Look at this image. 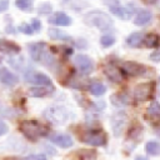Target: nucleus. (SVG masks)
<instances>
[{"label": "nucleus", "mask_w": 160, "mask_h": 160, "mask_svg": "<svg viewBox=\"0 0 160 160\" xmlns=\"http://www.w3.org/2000/svg\"><path fill=\"white\" fill-rule=\"evenodd\" d=\"M52 90H54V86H36V88H30L28 94L29 96H32V98H42L49 95Z\"/></svg>", "instance_id": "nucleus-16"}, {"label": "nucleus", "mask_w": 160, "mask_h": 160, "mask_svg": "<svg viewBox=\"0 0 160 160\" xmlns=\"http://www.w3.org/2000/svg\"><path fill=\"white\" fill-rule=\"evenodd\" d=\"M154 86L155 84L152 81H148V82H141L139 85L135 86L134 89V98L138 101H145L148 100L154 91Z\"/></svg>", "instance_id": "nucleus-4"}, {"label": "nucleus", "mask_w": 160, "mask_h": 160, "mask_svg": "<svg viewBox=\"0 0 160 160\" xmlns=\"http://www.w3.org/2000/svg\"><path fill=\"white\" fill-rule=\"evenodd\" d=\"M144 41V35L141 32H132L128 36L126 39V44L130 48H139Z\"/></svg>", "instance_id": "nucleus-20"}, {"label": "nucleus", "mask_w": 160, "mask_h": 160, "mask_svg": "<svg viewBox=\"0 0 160 160\" xmlns=\"http://www.w3.org/2000/svg\"><path fill=\"white\" fill-rule=\"evenodd\" d=\"M81 141L92 145V146H102L106 142V134L101 130H88L80 135Z\"/></svg>", "instance_id": "nucleus-3"}, {"label": "nucleus", "mask_w": 160, "mask_h": 160, "mask_svg": "<svg viewBox=\"0 0 160 160\" xmlns=\"http://www.w3.org/2000/svg\"><path fill=\"white\" fill-rule=\"evenodd\" d=\"M9 8V0H0V12L5 11Z\"/></svg>", "instance_id": "nucleus-34"}, {"label": "nucleus", "mask_w": 160, "mask_h": 160, "mask_svg": "<svg viewBox=\"0 0 160 160\" xmlns=\"http://www.w3.org/2000/svg\"><path fill=\"white\" fill-rule=\"evenodd\" d=\"M111 102L116 106H124L129 104V98L125 94H114L111 96Z\"/></svg>", "instance_id": "nucleus-23"}, {"label": "nucleus", "mask_w": 160, "mask_h": 160, "mask_svg": "<svg viewBox=\"0 0 160 160\" xmlns=\"http://www.w3.org/2000/svg\"><path fill=\"white\" fill-rule=\"evenodd\" d=\"M0 51L5 54H18L20 52V46L14 41H9L5 39H0Z\"/></svg>", "instance_id": "nucleus-15"}, {"label": "nucleus", "mask_w": 160, "mask_h": 160, "mask_svg": "<svg viewBox=\"0 0 160 160\" xmlns=\"http://www.w3.org/2000/svg\"><path fill=\"white\" fill-rule=\"evenodd\" d=\"M30 25H31V28H32L34 31H39V30L41 29V22H40V20H38V19H32Z\"/></svg>", "instance_id": "nucleus-31"}, {"label": "nucleus", "mask_w": 160, "mask_h": 160, "mask_svg": "<svg viewBox=\"0 0 160 160\" xmlns=\"http://www.w3.org/2000/svg\"><path fill=\"white\" fill-rule=\"evenodd\" d=\"M48 21L52 25H59V26H68L71 24V19L65 12H55L48 19Z\"/></svg>", "instance_id": "nucleus-13"}, {"label": "nucleus", "mask_w": 160, "mask_h": 160, "mask_svg": "<svg viewBox=\"0 0 160 160\" xmlns=\"http://www.w3.org/2000/svg\"><path fill=\"white\" fill-rule=\"evenodd\" d=\"M148 114L150 116H159L160 115V104L158 101H152L148 108Z\"/></svg>", "instance_id": "nucleus-25"}, {"label": "nucleus", "mask_w": 160, "mask_h": 160, "mask_svg": "<svg viewBox=\"0 0 160 160\" xmlns=\"http://www.w3.org/2000/svg\"><path fill=\"white\" fill-rule=\"evenodd\" d=\"M51 10H52V5L49 4V2H44V4H41V5L39 6L38 12L41 14V15H48V14L51 12Z\"/></svg>", "instance_id": "nucleus-28"}, {"label": "nucleus", "mask_w": 160, "mask_h": 160, "mask_svg": "<svg viewBox=\"0 0 160 160\" xmlns=\"http://www.w3.org/2000/svg\"><path fill=\"white\" fill-rule=\"evenodd\" d=\"M74 64L76 66V69L81 72V74H90L94 69V62L92 60L84 55V54H80V55H76L75 59H74Z\"/></svg>", "instance_id": "nucleus-7"}, {"label": "nucleus", "mask_w": 160, "mask_h": 160, "mask_svg": "<svg viewBox=\"0 0 160 160\" xmlns=\"http://www.w3.org/2000/svg\"><path fill=\"white\" fill-rule=\"evenodd\" d=\"M121 69L124 72H126L130 76H140L146 71V68L142 64H139L135 61H124L121 64Z\"/></svg>", "instance_id": "nucleus-8"}, {"label": "nucleus", "mask_w": 160, "mask_h": 160, "mask_svg": "<svg viewBox=\"0 0 160 160\" xmlns=\"http://www.w3.org/2000/svg\"><path fill=\"white\" fill-rule=\"evenodd\" d=\"M0 81L8 86H14L18 84L19 79L15 74H12L10 70H8L6 68H1L0 69Z\"/></svg>", "instance_id": "nucleus-12"}, {"label": "nucleus", "mask_w": 160, "mask_h": 160, "mask_svg": "<svg viewBox=\"0 0 160 160\" xmlns=\"http://www.w3.org/2000/svg\"><path fill=\"white\" fill-rule=\"evenodd\" d=\"M114 42H115V38L112 35H102L100 38V44L104 48H109V46L114 45Z\"/></svg>", "instance_id": "nucleus-26"}, {"label": "nucleus", "mask_w": 160, "mask_h": 160, "mask_svg": "<svg viewBox=\"0 0 160 160\" xmlns=\"http://www.w3.org/2000/svg\"><path fill=\"white\" fill-rule=\"evenodd\" d=\"M84 22L89 26H95L100 30H109L112 28V19L104 11L92 10L84 16Z\"/></svg>", "instance_id": "nucleus-1"}, {"label": "nucleus", "mask_w": 160, "mask_h": 160, "mask_svg": "<svg viewBox=\"0 0 160 160\" xmlns=\"http://www.w3.org/2000/svg\"><path fill=\"white\" fill-rule=\"evenodd\" d=\"M8 130H9V128H8L6 122L0 119V136H1V135H5V134L8 132Z\"/></svg>", "instance_id": "nucleus-32"}, {"label": "nucleus", "mask_w": 160, "mask_h": 160, "mask_svg": "<svg viewBox=\"0 0 160 160\" xmlns=\"http://www.w3.org/2000/svg\"><path fill=\"white\" fill-rule=\"evenodd\" d=\"M152 19V14L149 11V10H145V9H141L138 11V14L135 15V19H134V24L138 25V26H144V25H148Z\"/></svg>", "instance_id": "nucleus-14"}, {"label": "nucleus", "mask_w": 160, "mask_h": 160, "mask_svg": "<svg viewBox=\"0 0 160 160\" xmlns=\"http://www.w3.org/2000/svg\"><path fill=\"white\" fill-rule=\"evenodd\" d=\"M145 150L149 155L158 156V155H160V144L158 141H149L145 145Z\"/></svg>", "instance_id": "nucleus-22"}, {"label": "nucleus", "mask_w": 160, "mask_h": 160, "mask_svg": "<svg viewBox=\"0 0 160 160\" xmlns=\"http://www.w3.org/2000/svg\"><path fill=\"white\" fill-rule=\"evenodd\" d=\"M125 122H126V115L119 112V114H116L114 116V119H112V128H114V134L116 136L120 135V132H121Z\"/></svg>", "instance_id": "nucleus-18"}, {"label": "nucleus", "mask_w": 160, "mask_h": 160, "mask_svg": "<svg viewBox=\"0 0 160 160\" xmlns=\"http://www.w3.org/2000/svg\"><path fill=\"white\" fill-rule=\"evenodd\" d=\"M88 89H89V91H90L92 95H95V96L104 95L105 91H106V86H105L101 81H99V80H91V81H89Z\"/></svg>", "instance_id": "nucleus-17"}, {"label": "nucleus", "mask_w": 160, "mask_h": 160, "mask_svg": "<svg viewBox=\"0 0 160 160\" xmlns=\"http://www.w3.org/2000/svg\"><path fill=\"white\" fill-rule=\"evenodd\" d=\"M49 139H50V141H52L54 144H56L58 146L64 148V149H68L72 145V139L68 134H59V132L52 134L49 136Z\"/></svg>", "instance_id": "nucleus-11"}, {"label": "nucleus", "mask_w": 160, "mask_h": 160, "mask_svg": "<svg viewBox=\"0 0 160 160\" xmlns=\"http://www.w3.org/2000/svg\"><path fill=\"white\" fill-rule=\"evenodd\" d=\"M135 160H148L146 158H144V156H136L135 158Z\"/></svg>", "instance_id": "nucleus-36"}, {"label": "nucleus", "mask_w": 160, "mask_h": 160, "mask_svg": "<svg viewBox=\"0 0 160 160\" xmlns=\"http://www.w3.org/2000/svg\"><path fill=\"white\" fill-rule=\"evenodd\" d=\"M29 52L32 60L41 61L46 58V44L45 42H32L29 45Z\"/></svg>", "instance_id": "nucleus-9"}, {"label": "nucleus", "mask_w": 160, "mask_h": 160, "mask_svg": "<svg viewBox=\"0 0 160 160\" xmlns=\"http://www.w3.org/2000/svg\"><path fill=\"white\" fill-rule=\"evenodd\" d=\"M159 0H144V2L145 4H148V5H154V4H156Z\"/></svg>", "instance_id": "nucleus-35"}, {"label": "nucleus", "mask_w": 160, "mask_h": 160, "mask_svg": "<svg viewBox=\"0 0 160 160\" xmlns=\"http://www.w3.org/2000/svg\"><path fill=\"white\" fill-rule=\"evenodd\" d=\"M104 74L108 79H110L114 82H121L122 81V72L119 68H116L112 64H108L104 66Z\"/></svg>", "instance_id": "nucleus-10"}, {"label": "nucleus", "mask_w": 160, "mask_h": 160, "mask_svg": "<svg viewBox=\"0 0 160 160\" xmlns=\"http://www.w3.org/2000/svg\"><path fill=\"white\" fill-rule=\"evenodd\" d=\"M32 4H34V0H16L15 1L16 8L22 11H30L32 9Z\"/></svg>", "instance_id": "nucleus-24"}, {"label": "nucleus", "mask_w": 160, "mask_h": 160, "mask_svg": "<svg viewBox=\"0 0 160 160\" xmlns=\"http://www.w3.org/2000/svg\"><path fill=\"white\" fill-rule=\"evenodd\" d=\"M146 48H158L159 44H160V36L158 34H154V32H150V34H146L144 36V41Z\"/></svg>", "instance_id": "nucleus-21"}, {"label": "nucleus", "mask_w": 160, "mask_h": 160, "mask_svg": "<svg viewBox=\"0 0 160 160\" xmlns=\"http://www.w3.org/2000/svg\"><path fill=\"white\" fill-rule=\"evenodd\" d=\"M105 2L108 4L110 11L116 15L118 18L122 19V20H129L132 15V11L129 9V8H125V6H121L118 0H105Z\"/></svg>", "instance_id": "nucleus-5"}, {"label": "nucleus", "mask_w": 160, "mask_h": 160, "mask_svg": "<svg viewBox=\"0 0 160 160\" xmlns=\"http://www.w3.org/2000/svg\"><path fill=\"white\" fill-rule=\"evenodd\" d=\"M19 30L21 31V32H24V34H26V35H31L32 32H34V30H32V28H31V25L30 24H21L20 26H19Z\"/></svg>", "instance_id": "nucleus-29"}, {"label": "nucleus", "mask_w": 160, "mask_h": 160, "mask_svg": "<svg viewBox=\"0 0 160 160\" xmlns=\"http://www.w3.org/2000/svg\"><path fill=\"white\" fill-rule=\"evenodd\" d=\"M49 36L52 38V39H61V40H68L69 39L64 32H61L58 29H49Z\"/></svg>", "instance_id": "nucleus-27"}, {"label": "nucleus", "mask_w": 160, "mask_h": 160, "mask_svg": "<svg viewBox=\"0 0 160 160\" xmlns=\"http://www.w3.org/2000/svg\"><path fill=\"white\" fill-rule=\"evenodd\" d=\"M19 130L31 141H36L48 132V129L36 120H22L19 124Z\"/></svg>", "instance_id": "nucleus-2"}, {"label": "nucleus", "mask_w": 160, "mask_h": 160, "mask_svg": "<svg viewBox=\"0 0 160 160\" xmlns=\"http://www.w3.org/2000/svg\"><path fill=\"white\" fill-rule=\"evenodd\" d=\"M25 160H48V159L41 154H32V155L26 156Z\"/></svg>", "instance_id": "nucleus-30"}, {"label": "nucleus", "mask_w": 160, "mask_h": 160, "mask_svg": "<svg viewBox=\"0 0 160 160\" xmlns=\"http://www.w3.org/2000/svg\"><path fill=\"white\" fill-rule=\"evenodd\" d=\"M150 60H152V61H160V49H156L154 52L150 54Z\"/></svg>", "instance_id": "nucleus-33"}, {"label": "nucleus", "mask_w": 160, "mask_h": 160, "mask_svg": "<svg viewBox=\"0 0 160 160\" xmlns=\"http://www.w3.org/2000/svg\"><path fill=\"white\" fill-rule=\"evenodd\" d=\"M62 6L75 11H81L88 6V2L85 0H62Z\"/></svg>", "instance_id": "nucleus-19"}, {"label": "nucleus", "mask_w": 160, "mask_h": 160, "mask_svg": "<svg viewBox=\"0 0 160 160\" xmlns=\"http://www.w3.org/2000/svg\"><path fill=\"white\" fill-rule=\"evenodd\" d=\"M159 80H160V79H159Z\"/></svg>", "instance_id": "nucleus-37"}, {"label": "nucleus", "mask_w": 160, "mask_h": 160, "mask_svg": "<svg viewBox=\"0 0 160 160\" xmlns=\"http://www.w3.org/2000/svg\"><path fill=\"white\" fill-rule=\"evenodd\" d=\"M25 79L28 82L35 84L38 86H52V82L49 76H46L42 72L39 71H29L25 75Z\"/></svg>", "instance_id": "nucleus-6"}]
</instances>
